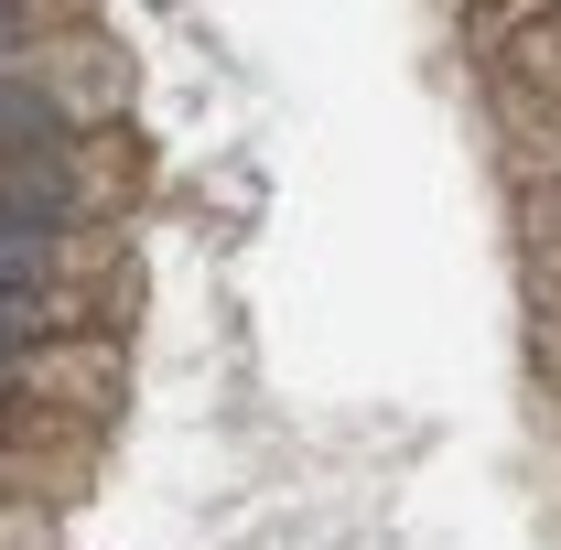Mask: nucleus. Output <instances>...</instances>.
<instances>
[{
    "label": "nucleus",
    "instance_id": "f257e3e1",
    "mask_svg": "<svg viewBox=\"0 0 561 550\" xmlns=\"http://www.w3.org/2000/svg\"><path fill=\"white\" fill-rule=\"evenodd\" d=\"M87 271V238L76 227H11L0 216V291H22V280H76Z\"/></svg>",
    "mask_w": 561,
    "mask_h": 550
},
{
    "label": "nucleus",
    "instance_id": "f03ea898",
    "mask_svg": "<svg viewBox=\"0 0 561 550\" xmlns=\"http://www.w3.org/2000/svg\"><path fill=\"white\" fill-rule=\"evenodd\" d=\"M22 66H33V11L0 0V76H22Z\"/></svg>",
    "mask_w": 561,
    "mask_h": 550
},
{
    "label": "nucleus",
    "instance_id": "7ed1b4c3",
    "mask_svg": "<svg viewBox=\"0 0 561 550\" xmlns=\"http://www.w3.org/2000/svg\"><path fill=\"white\" fill-rule=\"evenodd\" d=\"M0 475H22V465H0Z\"/></svg>",
    "mask_w": 561,
    "mask_h": 550
}]
</instances>
